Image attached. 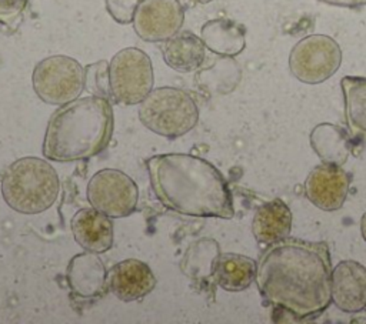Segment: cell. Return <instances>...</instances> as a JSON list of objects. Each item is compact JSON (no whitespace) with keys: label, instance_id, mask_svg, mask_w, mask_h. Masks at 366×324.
Wrapping results in <instances>:
<instances>
[{"label":"cell","instance_id":"1","mask_svg":"<svg viewBox=\"0 0 366 324\" xmlns=\"http://www.w3.org/2000/svg\"><path fill=\"white\" fill-rule=\"evenodd\" d=\"M332 260L325 241L285 238L262 253L256 284L276 314L313 318L332 303Z\"/></svg>","mask_w":366,"mask_h":324},{"label":"cell","instance_id":"2","mask_svg":"<svg viewBox=\"0 0 366 324\" xmlns=\"http://www.w3.org/2000/svg\"><path fill=\"white\" fill-rule=\"evenodd\" d=\"M146 167L153 193L166 208L193 217L234 216L227 181L207 160L169 153L147 158Z\"/></svg>","mask_w":366,"mask_h":324},{"label":"cell","instance_id":"3","mask_svg":"<svg viewBox=\"0 0 366 324\" xmlns=\"http://www.w3.org/2000/svg\"><path fill=\"white\" fill-rule=\"evenodd\" d=\"M113 133V110L107 98L87 96L60 106L50 117L43 156L59 163L90 158L103 151Z\"/></svg>","mask_w":366,"mask_h":324},{"label":"cell","instance_id":"4","mask_svg":"<svg viewBox=\"0 0 366 324\" xmlns=\"http://www.w3.org/2000/svg\"><path fill=\"white\" fill-rule=\"evenodd\" d=\"M60 190L56 170L43 158L23 157L13 161L1 178V196L6 204L21 214H39L49 210Z\"/></svg>","mask_w":366,"mask_h":324},{"label":"cell","instance_id":"5","mask_svg":"<svg viewBox=\"0 0 366 324\" xmlns=\"http://www.w3.org/2000/svg\"><path fill=\"white\" fill-rule=\"evenodd\" d=\"M139 118L154 134L176 138L197 124L199 108L187 91L176 87H159L140 103Z\"/></svg>","mask_w":366,"mask_h":324},{"label":"cell","instance_id":"6","mask_svg":"<svg viewBox=\"0 0 366 324\" xmlns=\"http://www.w3.org/2000/svg\"><path fill=\"white\" fill-rule=\"evenodd\" d=\"M153 80L150 57L140 49H123L109 63L112 98L120 104H140L153 90Z\"/></svg>","mask_w":366,"mask_h":324},{"label":"cell","instance_id":"7","mask_svg":"<svg viewBox=\"0 0 366 324\" xmlns=\"http://www.w3.org/2000/svg\"><path fill=\"white\" fill-rule=\"evenodd\" d=\"M31 83L40 100L63 106L79 98L84 90V69L69 56H50L36 64Z\"/></svg>","mask_w":366,"mask_h":324},{"label":"cell","instance_id":"8","mask_svg":"<svg viewBox=\"0 0 366 324\" xmlns=\"http://www.w3.org/2000/svg\"><path fill=\"white\" fill-rule=\"evenodd\" d=\"M342 49L327 34H310L300 39L290 50L289 70L306 84L329 80L342 64Z\"/></svg>","mask_w":366,"mask_h":324},{"label":"cell","instance_id":"9","mask_svg":"<svg viewBox=\"0 0 366 324\" xmlns=\"http://www.w3.org/2000/svg\"><path fill=\"white\" fill-rule=\"evenodd\" d=\"M137 198L136 183L120 170L103 168L89 180V203L110 218L130 216L136 208Z\"/></svg>","mask_w":366,"mask_h":324},{"label":"cell","instance_id":"10","mask_svg":"<svg viewBox=\"0 0 366 324\" xmlns=\"http://www.w3.org/2000/svg\"><path fill=\"white\" fill-rule=\"evenodd\" d=\"M183 20L184 10L179 0H142L132 23L142 40L156 43L179 33Z\"/></svg>","mask_w":366,"mask_h":324},{"label":"cell","instance_id":"11","mask_svg":"<svg viewBox=\"0 0 366 324\" xmlns=\"http://www.w3.org/2000/svg\"><path fill=\"white\" fill-rule=\"evenodd\" d=\"M350 187V176L342 166L322 163L312 168L305 181V194L320 210H339L346 201Z\"/></svg>","mask_w":366,"mask_h":324},{"label":"cell","instance_id":"12","mask_svg":"<svg viewBox=\"0 0 366 324\" xmlns=\"http://www.w3.org/2000/svg\"><path fill=\"white\" fill-rule=\"evenodd\" d=\"M332 303L343 313L366 308V267L345 260L332 270Z\"/></svg>","mask_w":366,"mask_h":324},{"label":"cell","instance_id":"13","mask_svg":"<svg viewBox=\"0 0 366 324\" xmlns=\"http://www.w3.org/2000/svg\"><path fill=\"white\" fill-rule=\"evenodd\" d=\"M156 287L150 267L140 260L127 258L114 264L107 273V288L122 301H136Z\"/></svg>","mask_w":366,"mask_h":324},{"label":"cell","instance_id":"14","mask_svg":"<svg viewBox=\"0 0 366 324\" xmlns=\"http://www.w3.org/2000/svg\"><path fill=\"white\" fill-rule=\"evenodd\" d=\"M66 278L71 293L81 298L102 295L107 287V271L103 261L97 253L87 250L71 257Z\"/></svg>","mask_w":366,"mask_h":324},{"label":"cell","instance_id":"15","mask_svg":"<svg viewBox=\"0 0 366 324\" xmlns=\"http://www.w3.org/2000/svg\"><path fill=\"white\" fill-rule=\"evenodd\" d=\"M74 240L87 251L106 253L113 245V223L96 208H81L71 218Z\"/></svg>","mask_w":366,"mask_h":324},{"label":"cell","instance_id":"16","mask_svg":"<svg viewBox=\"0 0 366 324\" xmlns=\"http://www.w3.org/2000/svg\"><path fill=\"white\" fill-rule=\"evenodd\" d=\"M292 211L280 198L262 204L252 220L254 238L264 245L282 241L290 236Z\"/></svg>","mask_w":366,"mask_h":324},{"label":"cell","instance_id":"17","mask_svg":"<svg viewBox=\"0 0 366 324\" xmlns=\"http://www.w3.org/2000/svg\"><path fill=\"white\" fill-rule=\"evenodd\" d=\"M200 39L206 49L222 57H234L246 47L244 27L230 19H213L200 29Z\"/></svg>","mask_w":366,"mask_h":324},{"label":"cell","instance_id":"18","mask_svg":"<svg viewBox=\"0 0 366 324\" xmlns=\"http://www.w3.org/2000/svg\"><path fill=\"white\" fill-rule=\"evenodd\" d=\"M164 63L179 71L192 73L202 67L206 57V47L200 37L190 31L176 33L162 46Z\"/></svg>","mask_w":366,"mask_h":324},{"label":"cell","instance_id":"19","mask_svg":"<svg viewBox=\"0 0 366 324\" xmlns=\"http://www.w3.org/2000/svg\"><path fill=\"white\" fill-rule=\"evenodd\" d=\"M310 146L323 163L343 166L352 151L353 138L340 126L320 123L310 133Z\"/></svg>","mask_w":366,"mask_h":324},{"label":"cell","instance_id":"20","mask_svg":"<svg viewBox=\"0 0 366 324\" xmlns=\"http://www.w3.org/2000/svg\"><path fill=\"white\" fill-rule=\"evenodd\" d=\"M256 270L254 260L236 253L220 254L212 264L216 284L226 291L246 290L256 278Z\"/></svg>","mask_w":366,"mask_h":324},{"label":"cell","instance_id":"21","mask_svg":"<svg viewBox=\"0 0 366 324\" xmlns=\"http://www.w3.org/2000/svg\"><path fill=\"white\" fill-rule=\"evenodd\" d=\"M340 88L350 136L366 144V77L345 76L340 80Z\"/></svg>","mask_w":366,"mask_h":324},{"label":"cell","instance_id":"22","mask_svg":"<svg viewBox=\"0 0 366 324\" xmlns=\"http://www.w3.org/2000/svg\"><path fill=\"white\" fill-rule=\"evenodd\" d=\"M84 87L92 96L112 97L109 83V64L104 60L92 63L84 69Z\"/></svg>","mask_w":366,"mask_h":324},{"label":"cell","instance_id":"23","mask_svg":"<svg viewBox=\"0 0 366 324\" xmlns=\"http://www.w3.org/2000/svg\"><path fill=\"white\" fill-rule=\"evenodd\" d=\"M29 0H0V24L14 30L23 19Z\"/></svg>","mask_w":366,"mask_h":324},{"label":"cell","instance_id":"24","mask_svg":"<svg viewBox=\"0 0 366 324\" xmlns=\"http://www.w3.org/2000/svg\"><path fill=\"white\" fill-rule=\"evenodd\" d=\"M106 9L112 19L120 24H129L133 21L134 13L142 0H104Z\"/></svg>","mask_w":366,"mask_h":324},{"label":"cell","instance_id":"25","mask_svg":"<svg viewBox=\"0 0 366 324\" xmlns=\"http://www.w3.org/2000/svg\"><path fill=\"white\" fill-rule=\"evenodd\" d=\"M322 3L336 6V7H345V9H360L366 6V0H319Z\"/></svg>","mask_w":366,"mask_h":324},{"label":"cell","instance_id":"26","mask_svg":"<svg viewBox=\"0 0 366 324\" xmlns=\"http://www.w3.org/2000/svg\"><path fill=\"white\" fill-rule=\"evenodd\" d=\"M360 231H362L363 240L366 241V211L363 213V216H362V220H360Z\"/></svg>","mask_w":366,"mask_h":324},{"label":"cell","instance_id":"27","mask_svg":"<svg viewBox=\"0 0 366 324\" xmlns=\"http://www.w3.org/2000/svg\"><path fill=\"white\" fill-rule=\"evenodd\" d=\"M192 1H196V3H200V4H207V3H210L213 0H192Z\"/></svg>","mask_w":366,"mask_h":324}]
</instances>
